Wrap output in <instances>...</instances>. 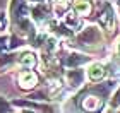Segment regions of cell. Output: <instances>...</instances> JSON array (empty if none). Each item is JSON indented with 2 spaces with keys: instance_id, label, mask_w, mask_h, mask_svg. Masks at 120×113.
<instances>
[{
  "instance_id": "1",
  "label": "cell",
  "mask_w": 120,
  "mask_h": 113,
  "mask_svg": "<svg viewBox=\"0 0 120 113\" xmlns=\"http://www.w3.org/2000/svg\"><path fill=\"white\" fill-rule=\"evenodd\" d=\"M21 84H22L24 87L34 86L36 84V75L33 72H22V74H21Z\"/></svg>"
},
{
  "instance_id": "2",
  "label": "cell",
  "mask_w": 120,
  "mask_h": 113,
  "mask_svg": "<svg viewBox=\"0 0 120 113\" xmlns=\"http://www.w3.org/2000/svg\"><path fill=\"white\" fill-rule=\"evenodd\" d=\"M103 75H105V69L101 65H93L91 70H89V77L91 79H101Z\"/></svg>"
},
{
  "instance_id": "3",
  "label": "cell",
  "mask_w": 120,
  "mask_h": 113,
  "mask_svg": "<svg viewBox=\"0 0 120 113\" xmlns=\"http://www.w3.org/2000/svg\"><path fill=\"white\" fill-rule=\"evenodd\" d=\"M112 106H113V108H117V106H120V89L117 91V94L113 96V99H112Z\"/></svg>"
}]
</instances>
